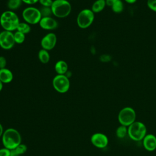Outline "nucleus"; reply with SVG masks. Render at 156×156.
<instances>
[{"label": "nucleus", "instance_id": "39448f33", "mask_svg": "<svg viewBox=\"0 0 156 156\" xmlns=\"http://www.w3.org/2000/svg\"><path fill=\"white\" fill-rule=\"evenodd\" d=\"M118 119L121 125L129 127L136 119V112L135 110L130 107L122 108L119 112Z\"/></svg>", "mask_w": 156, "mask_h": 156}, {"label": "nucleus", "instance_id": "6e6552de", "mask_svg": "<svg viewBox=\"0 0 156 156\" xmlns=\"http://www.w3.org/2000/svg\"><path fill=\"white\" fill-rule=\"evenodd\" d=\"M54 90L60 93H66L70 87V81L65 74H57L52 80Z\"/></svg>", "mask_w": 156, "mask_h": 156}, {"label": "nucleus", "instance_id": "c756f323", "mask_svg": "<svg viewBox=\"0 0 156 156\" xmlns=\"http://www.w3.org/2000/svg\"><path fill=\"white\" fill-rule=\"evenodd\" d=\"M116 1H117V0H105L106 5L112 7V5Z\"/></svg>", "mask_w": 156, "mask_h": 156}, {"label": "nucleus", "instance_id": "423d86ee", "mask_svg": "<svg viewBox=\"0 0 156 156\" xmlns=\"http://www.w3.org/2000/svg\"><path fill=\"white\" fill-rule=\"evenodd\" d=\"M94 20V12L89 9L82 10L77 15V24L81 29H87L90 27Z\"/></svg>", "mask_w": 156, "mask_h": 156}, {"label": "nucleus", "instance_id": "473e14b6", "mask_svg": "<svg viewBox=\"0 0 156 156\" xmlns=\"http://www.w3.org/2000/svg\"><path fill=\"white\" fill-rule=\"evenodd\" d=\"M3 83L0 80V91H1V90H2L3 88Z\"/></svg>", "mask_w": 156, "mask_h": 156}, {"label": "nucleus", "instance_id": "a211bd4d", "mask_svg": "<svg viewBox=\"0 0 156 156\" xmlns=\"http://www.w3.org/2000/svg\"><path fill=\"white\" fill-rule=\"evenodd\" d=\"M27 151V146L24 144H20L17 147L10 150V156H19L24 154Z\"/></svg>", "mask_w": 156, "mask_h": 156}, {"label": "nucleus", "instance_id": "7c9ffc66", "mask_svg": "<svg viewBox=\"0 0 156 156\" xmlns=\"http://www.w3.org/2000/svg\"><path fill=\"white\" fill-rule=\"evenodd\" d=\"M3 132H4L3 127H2V126L1 125V124L0 123V138L2 137V134H3Z\"/></svg>", "mask_w": 156, "mask_h": 156}, {"label": "nucleus", "instance_id": "ddd939ff", "mask_svg": "<svg viewBox=\"0 0 156 156\" xmlns=\"http://www.w3.org/2000/svg\"><path fill=\"white\" fill-rule=\"evenodd\" d=\"M144 149L148 151H153L156 149V136L153 134H146L143 139Z\"/></svg>", "mask_w": 156, "mask_h": 156}, {"label": "nucleus", "instance_id": "bb28decb", "mask_svg": "<svg viewBox=\"0 0 156 156\" xmlns=\"http://www.w3.org/2000/svg\"><path fill=\"white\" fill-rule=\"evenodd\" d=\"M0 156H10V150L5 147L0 149Z\"/></svg>", "mask_w": 156, "mask_h": 156}, {"label": "nucleus", "instance_id": "f3484780", "mask_svg": "<svg viewBox=\"0 0 156 156\" xmlns=\"http://www.w3.org/2000/svg\"><path fill=\"white\" fill-rule=\"evenodd\" d=\"M38 57L41 63L46 64L49 62L50 54L48 51L45 50L44 49H41L38 51Z\"/></svg>", "mask_w": 156, "mask_h": 156}, {"label": "nucleus", "instance_id": "9d476101", "mask_svg": "<svg viewBox=\"0 0 156 156\" xmlns=\"http://www.w3.org/2000/svg\"><path fill=\"white\" fill-rule=\"evenodd\" d=\"M57 41L56 35L53 32L46 34L41 40V46L42 49L47 51H51L54 49L56 45Z\"/></svg>", "mask_w": 156, "mask_h": 156}, {"label": "nucleus", "instance_id": "c85d7f7f", "mask_svg": "<svg viewBox=\"0 0 156 156\" xmlns=\"http://www.w3.org/2000/svg\"><path fill=\"white\" fill-rule=\"evenodd\" d=\"M23 2L28 4V5H33L39 2V0H21Z\"/></svg>", "mask_w": 156, "mask_h": 156}, {"label": "nucleus", "instance_id": "dca6fc26", "mask_svg": "<svg viewBox=\"0 0 156 156\" xmlns=\"http://www.w3.org/2000/svg\"><path fill=\"white\" fill-rule=\"evenodd\" d=\"M105 6V0H96L92 4L91 10L94 12V13H97L102 11Z\"/></svg>", "mask_w": 156, "mask_h": 156}, {"label": "nucleus", "instance_id": "1a4fd4ad", "mask_svg": "<svg viewBox=\"0 0 156 156\" xmlns=\"http://www.w3.org/2000/svg\"><path fill=\"white\" fill-rule=\"evenodd\" d=\"M15 44L12 32L3 30L0 32V47L4 50L12 49Z\"/></svg>", "mask_w": 156, "mask_h": 156}, {"label": "nucleus", "instance_id": "393cba45", "mask_svg": "<svg viewBox=\"0 0 156 156\" xmlns=\"http://www.w3.org/2000/svg\"><path fill=\"white\" fill-rule=\"evenodd\" d=\"M147 5L152 11L156 12V0H147Z\"/></svg>", "mask_w": 156, "mask_h": 156}, {"label": "nucleus", "instance_id": "f8f14e48", "mask_svg": "<svg viewBox=\"0 0 156 156\" xmlns=\"http://www.w3.org/2000/svg\"><path fill=\"white\" fill-rule=\"evenodd\" d=\"M38 24L41 29L46 30H53L58 26L57 20L52 16L42 17Z\"/></svg>", "mask_w": 156, "mask_h": 156}, {"label": "nucleus", "instance_id": "f257e3e1", "mask_svg": "<svg viewBox=\"0 0 156 156\" xmlns=\"http://www.w3.org/2000/svg\"><path fill=\"white\" fill-rule=\"evenodd\" d=\"M20 23L18 16L12 10H5L0 16V25L4 30H16Z\"/></svg>", "mask_w": 156, "mask_h": 156}, {"label": "nucleus", "instance_id": "412c9836", "mask_svg": "<svg viewBox=\"0 0 156 156\" xmlns=\"http://www.w3.org/2000/svg\"><path fill=\"white\" fill-rule=\"evenodd\" d=\"M21 0H9L7 2V7L10 10H15L20 7L22 4Z\"/></svg>", "mask_w": 156, "mask_h": 156}, {"label": "nucleus", "instance_id": "9b49d317", "mask_svg": "<svg viewBox=\"0 0 156 156\" xmlns=\"http://www.w3.org/2000/svg\"><path fill=\"white\" fill-rule=\"evenodd\" d=\"M90 140L93 146L99 149L105 148L108 144V137L105 134L100 132L93 134Z\"/></svg>", "mask_w": 156, "mask_h": 156}, {"label": "nucleus", "instance_id": "2f4dec72", "mask_svg": "<svg viewBox=\"0 0 156 156\" xmlns=\"http://www.w3.org/2000/svg\"><path fill=\"white\" fill-rule=\"evenodd\" d=\"M128 4H133L135 2H136V1L137 0H124Z\"/></svg>", "mask_w": 156, "mask_h": 156}, {"label": "nucleus", "instance_id": "20e7f679", "mask_svg": "<svg viewBox=\"0 0 156 156\" xmlns=\"http://www.w3.org/2000/svg\"><path fill=\"white\" fill-rule=\"evenodd\" d=\"M128 135L132 140L138 141L143 140L146 135L147 128L144 123L140 121H135L128 127Z\"/></svg>", "mask_w": 156, "mask_h": 156}, {"label": "nucleus", "instance_id": "4be33fe9", "mask_svg": "<svg viewBox=\"0 0 156 156\" xmlns=\"http://www.w3.org/2000/svg\"><path fill=\"white\" fill-rule=\"evenodd\" d=\"M112 10L116 13H119L122 12L124 9V4L121 0H117L112 5Z\"/></svg>", "mask_w": 156, "mask_h": 156}, {"label": "nucleus", "instance_id": "7ed1b4c3", "mask_svg": "<svg viewBox=\"0 0 156 156\" xmlns=\"http://www.w3.org/2000/svg\"><path fill=\"white\" fill-rule=\"evenodd\" d=\"M52 15L58 18L67 17L71 12V5L67 0H54L51 5Z\"/></svg>", "mask_w": 156, "mask_h": 156}, {"label": "nucleus", "instance_id": "a878e982", "mask_svg": "<svg viewBox=\"0 0 156 156\" xmlns=\"http://www.w3.org/2000/svg\"><path fill=\"white\" fill-rule=\"evenodd\" d=\"M38 2L41 6L51 7L53 3V0H39Z\"/></svg>", "mask_w": 156, "mask_h": 156}, {"label": "nucleus", "instance_id": "b1692460", "mask_svg": "<svg viewBox=\"0 0 156 156\" xmlns=\"http://www.w3.org/2000/svg\"><path fill=\"white\" fill-rule=\"evenodd\" d=\"M39 10H40L41 17H48V16H51V15H52L51 7L41 6V8L39 9Z\"/></svg>", "mask_w": 156, "mask_h": 156}, {"label": "nucleus", "instance_id": "6ab92c4d", "mask_svg": "<svg viewBox=\"0 0 156 156\" xmlns=\"http://www.w3.org/2000/svg\"><path fill=\"white\" fill-rule=\"evenodd\" d=\"M16 30L26 35L30 32L31 27L30 24L26 22H20Z\"/></svg>", "mask_w": 156, "mask_h": 156}, {"label": "nucleus", "instance_id": "2eb2a0df", "mask_svg": "<svg viewBox=\"0 0 156 156\" xmlns=\"http://www.w3.org/2000/svg\"><path fill=\"white\" fill-rule=\"evenodd\" d=\"M54 69L57 74H66L68 71V66L65 60H60L55 63Z\"/></svg>", "mask_w": 156, "mask_h": 156}, {"label": "nucleus", "instance_id": "0eeeda50", "mask_svg": "<svg viewBox=\"0 0 156 156\" xmlns=\"http://www.w3.org/2000/svg\"><path fill=\"white\" fill-rule=\"evenodd\" d=\"M22 16L25 22L32 25L38 24L42 18L39 9L32 6L25 8L22 12Z\"/></svg>", "mask_w": 156, "mask_h": 156}, {"label": "nucleus", "instance_id": "4468645a", "mask_svg": "<svg viewBox=\"0 0 156 156\" xmlns=\"http://www.w3.org/2000/svg\"><path fill=\"white\" fill-rule=\"evenodd\" d=\"M13 79V74L11 70L8 68L0 69V80L3 83H9Z\"/></svg>", "mask_w": 156, "mask_h": 156}, {"label": "nucleus", "instance_id": "5701e85b", "mask_svg": "<svg viewBox=\"0 0 156 156\" xmlns=\"http://www.w3.org/2000/svg\"><path fill=\"white\" fill-rule=\"evenodd\" d=\"M14 35V40L16 44H22L26 38L25 34L19 32V31H16L15 33H13Z\"/></svg>", "mask_w": 156, "mask_h": 156}, {"label": "nucleus", "instance_id": "cd10ccee", "mask_svg": "<svg viewBox=\"0 0 156 156\" xmlns=\"http://www.w3.org/2000/svg\"><path fill=\"white\" fill-rule=\"evenodd\" d=\"M7 65V60L5 57L1 55L0 56V69L6 68Z\"/></svg>", "mask_w": 156, "mask_h": 156}, {"label": "nucleus", "instance_id": "f03ea898", "mask_svg": "<svg viewBox=\"0 0 156 156\" xmlns=\"http://www.w3.org/2000/svg\"><path fill=\"white\" fill-rule=\"evenodd\" d=\"M2 142L4 147L12 150L21 143V136L17 130L9 128L3 132Z\"/></svg>", "mask_w": 156, "mask_h": 156}, {"label": "nucleus", "instance_id": "aec40b11", "mask_svg": "<svg viewBox=\"0 0 156 156\" xmlns=\"http://www.w3.org/2000/svg\"><path fill=\"white\" fill-rule=\"evenodd\" d=\"M128 127L120 125L116 130V135L119 138H124L127 135H128Z\"/></svg>", "mask_w": 156, "mask_h": 156}]
</instances>
